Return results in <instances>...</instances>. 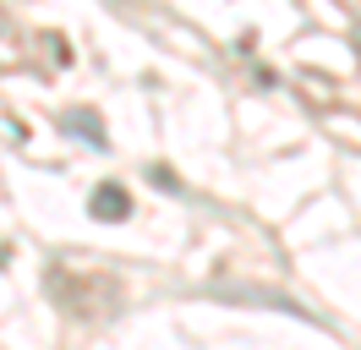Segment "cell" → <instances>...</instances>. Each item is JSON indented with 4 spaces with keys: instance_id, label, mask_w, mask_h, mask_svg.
Wrapping results in <instances>:
<instances>
[{
    "instance_id": "6da1fadb",
    "label": "cell",
    "mask_w": 361,
    "mask_h": 350,
    "mask_svg": "<svg viewBox=\"0 0 361 350\" xmlns=\"http://www.w3.org/2000/svg\"><path fill=\"white\" fill-rule=\"evenodd\" d=\"M88 208H93V219H104V224H121V219L132 214V197H126V186L104 181V186H93Z\"/></svg>"
},
{
    "instance_id": "7a4b0ae2",
    "label": "cell",
    "mask_w": 361,
    "mask_h": 350,
    "mask_svg": "<svg viewBox=\"0 0 361 350\" xmlns=\"http://www.w3.org/2000/svg\"><path fill=\"white\" fill-rule=\"evenodd\" d=\"M61 126H66L77 143H93V148H104V143H110V137H104V121H99L93 109H66V115H61Z\"/></svg>"
}]
</instances>
